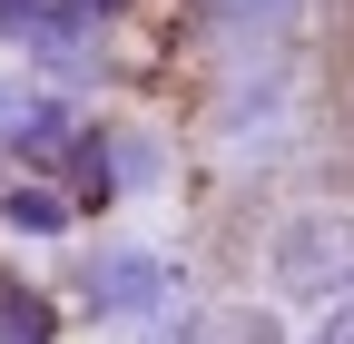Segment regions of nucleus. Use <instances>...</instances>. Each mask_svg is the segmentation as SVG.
Wrapping results in <instances>:
<instances>
[{"mask_svg":"<svg viewBox=\"0 0 354 344\" xmlns=\"http://www.w3.org/2000/svg\"><path fill=\"white\" fill-rule=\"evenodd\" d=\"M276 285L295 305H354V217L344 207H295L276 227Z\"/></svg>","mask_w":354,"mask_h":344,"instance_id":"obj_1","label":"nucleus"},{"mask_svg":"<svg viewBox=\"0 0 354 344\" xmlns=\"http://www.w3.org/2000/svg\"><path fill=\"white\" fill-rule=\"evenodd\" d=\"M88 295H99V315H148V305H167V266L158 256H99Z\"/></svg>","mask_w":354,"mask_h":344,"instance_id":"obj_2","label":"nucleus"},{"mask_svg":"<svg viewBox=\"0 0 354 344\" xmlns=\"http://www.w3.org/2000/svg\"><path fill=\"white\" fill-rule=\"evenodd\" d=\"M0 128H10V157H30V167H50V157L69 148V118H59L50 99H30V108H0Z\"/></svg>","mask_w":354,"mask_h":344,"instance_id":"obj_3","label":"nucleus"},{"mask_svg":"<svg viewBox=\"0 0 354 344\" xmlns=\"http://www.w3.org/2000/svg\"><path fill=\"white\" fill-rule=\"evenodd\" d=\"M0 217H10L20 236H69V197H59V187H10Z\"/></svg>","mask_w":354,"mask_h":344,"instance_id":"obj_4","label":"nucleus"},{"mask_svg":"<svg viewBox=\"0 0 354 344\" xmlns=\"http://www.w3.org/2000/svg\"><path fill=\"white\" fill-rule=\"evenodd\" d=\"M0 344H50V295L0 285Z\"/></svg>","mask_w":354,"mask_h":344,"instance_id":"obj_5","label":"nucleus"},{"mask_svg":"<svg viewBox=\"0 0 354 344\" xmlns=\"http://www.w3.org/2000/svg\"><path fill=\"white\" fill-rule=\"evenodd\" d=\"M315 344H354V305H325V325H315Z\"/></svg>","mask_w":354,"mask_h":344,"instance_id":"obj_6","label":"nucleus"}]
</instances>
